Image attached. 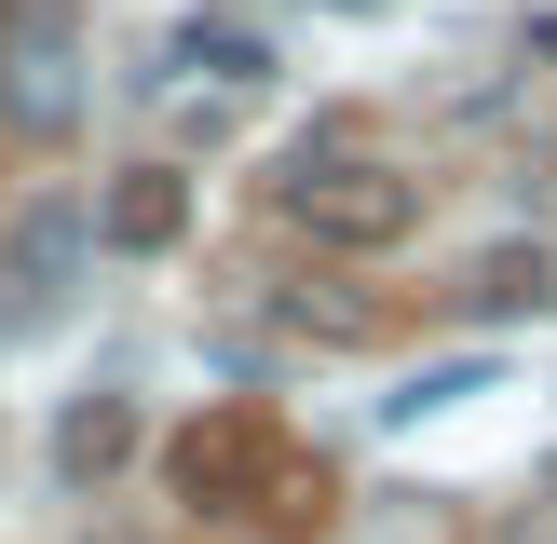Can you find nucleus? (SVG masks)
<instances>
[{
  "instance_id": "obj_9",
  "label": "nucleus",
  "mask_w": 557,
  "mask_h": 544,
  "mask_svg": "<svg viewBox=\"0 0 557 544\" xmlns=\"http://www.w3.org/2000/svg\"><path fill=\"white\" fill-rule=\"evenodd\" d=\"M476 544H557V490H531V504H504V517H490Z\"/></svg>"
},
{
  "instance_id": "obj_6",
  "label": "nucleus",
  "mask_w": 557,
  "mask_h": 544,
  "mask_svg": "<svg viewBox=\"0 0 557 544\" xmlns=\"http://www.w3.org/2000/svg\"><path fill=\"white\" fill-rule=\"evenodd\" d=\"M136 449H150L136 395H69V422H54V477H69V490H109Z\"/></svg>"
},
{
  "instance_id": "obj_2",
  "label": "nucleus",
  "mask_w": 557,
  "mask_h": 544,
  "mask_svg": "<svg viewBox=\"0 0 557 544\" xmlns=\"http://www.w3.org/2000/svg\"><path fill=\"white\" fill-rule=\"evenodd\" d=\"M82 245H96V218H82L69 190H54V205H14V218H0V341H14V326H41V313H69Z\"/></svg>"
},
{
  "instance_id": "obj_8",
  "label": "nucleus",
  "mask_w": 557,
  "mask_h": 544,
  "mask_svg": "<svg viewBox=\"0 0 557 544\" xmlns=\"http://www.w3.org/2000/svg\"><path fill=\"white\" fill-rule=\"evenodd\" d=\"M177 69H190V82H272V41H245L232 14H190V27H177Z\"/></svg>"
},
{
  "instance_id": "obj_5",
  "label": "nucleus",
  "mask_w": 557,
  "mask_h": 544,
  "mask_svg": "<svg viewBox=\"0 0 557 544\" xmlns=\"http://www.w3.org/2000/svg\"><path fill=\"white\" fill-rule=\"evenodd\" d=\"M177 232H190V177H177V163H123V177H109V205H96V245L163 259Z\"/></svg>"
},
{
  "instance_id": "obj_1",
  "label": "nucleus",
  "mask_w": 557,
  "mask_h": 544,
  "mask_svg": "<svg viewBox=\"0 0 557 544\" xmlns=\"http://www.w3.org/2000/svg\"><path fill=\"white\" fill-rule=\"evenodd\" d=\"M272 218H286L299 245H326V259H381V245H408V218H422V177L381 150H354V136H313V150L272 163Z\"/></svg>"
},
{
  "instance_id": "obj_7",
  "label": "nucleus",
  "mask_w": 557,
  "mask_h": 544,
  "mask_svg": "<svg viewBox=\"0 0 557 544\" xmlns=\"http://www.w3.org/2000/svg\"><path fill=\"white\" fill-rule=\"evenodd\" d=\"M557 299V259L544 245H490V259H462V313H544Z\"/></svg>"
},
{
  "instance_id": "obj_3",
  "label": "nucleus",
  "mask_w": 557,
  "mask_h": 544,
  "mask_svg": "<svg viewBox=\"0 0 557 544\" xmlns=\"http://www.w3.org/2000/svg\"><path fill=\"white\" fill-rule=\"evenodd\" d=\"M0 109H14V123H69L82 109V27H69V0H14V14H0Z\"/></svg>"
},
{
  "instance_id": "obj_4",
  "label": "nucleus",
  "mask_w": 557,
  "mask_h": 544,
  "mask_svg": "<svg viewBox=\"0 0 557 544\" xmlns=\"http://www.w3.org/2000/svg\"><path fill=\"white\" fill-rule=\"evenodd\" d=\"M259 462H272L259 408H205V422H177V449H163V490H177L190 517H232V504H259Z\"/></svg>"
}]
</instances>
